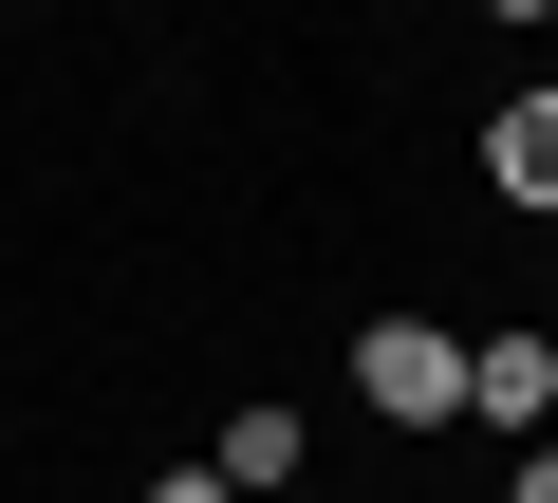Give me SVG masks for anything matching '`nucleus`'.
Masks as SVG:
<instances>
[{"instance_id":"obj_2","label":"nucleus","mask_w":558,"mask_h":503,"mask_svg":"<svg viewBox=\"0 0 558 503\" xmlns=\"http://www.w3.org/2000/svg\"><path fill=\"white\" fill-rule=\"evenodd\" d=\"M465 429L558 447V336H465Z\"/></svg>"},{"instance_id":"obj_4","label":"nucleus","mask_w":558,"mask_h":503,"mask_svg":"<svg viewBox=\"0 0 558 503\" xmlns=\"http://www.w3.org/2000/svg\"><path fill=\"white\" fill-rule=\"evenodd\" d=\"M205 466H223V503H260V484H299L317 447H299V410H223V447H205Z\"/></svg>"},{"instance_id":"obj_6","label":"nucleus","mask_w":558,"mask_h":503,"mask_svg":"<svg viewBox=\"0 0 558 503\" xmlns=\"http://www.w3.org/2000/svg\"><path fill=\"white\" fill-rule=\"evenodd\" d=\"M502 503H558V447H521V466H502Z\"/></svg>"},{"instance_id":"obj_3","label":"nucleus","mask_w":558,"mask_h":503,"mask_svg":"<svg viewBox=\"0 0 558 503\" xmlns=\"http://www.w3.org/2000/svg\"><path fill=\"white\" fill-rule=\"evenodd\" d=\"M484 187L558 224V94H502V112H484Z\"/></svg>"},{"instance_id":"obj_7","label":"nucleus","mask_w":558,"mask_h":503,"mask_svg":"<svg viewBox=\"0 0 558 503\" xmlns=\"http://www.w3.org/2000/svg\"><path fill=\"white\" fill-rule=\"evenodd\" d=\"M539 94H558V75H539Z\"/></svg>"},{"instance_id":"obj_5","label":"nucleus","mask_w":558,"mask_h":503,"mask_svg":"<svg viewBox=\"0 0 558 503\" xmlns=\"http://www.w3.org/2000/svg\"><path fill=\"white\" fill-rule=\"evenodd\" d=\"M149 503H223V466H149Z\"/></svg>"},{"instance_id":"obj_1","label":"nucleus","mask_w":558,"mask_h":503,"mask_svg":"<svg viewBox=\"0 0 558 503\" xmlns=\"http://www.w3.org/2000/svg\"><path fill=\"white\" fill-rule=\"evenodd\" d=\"M354 410L373 429H465V336L447 318H373L354 336Z\"/></svg>"}]
</instances>
